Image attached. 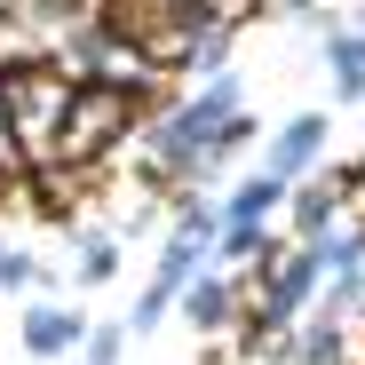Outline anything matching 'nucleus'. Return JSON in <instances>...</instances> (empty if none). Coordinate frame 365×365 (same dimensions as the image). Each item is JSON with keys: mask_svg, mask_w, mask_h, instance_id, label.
I'll return each mask as SVG.
<instances>
[{"mask_svg": "<svg viewBox=\"0 0 365 365\" xmlns=\"http://www.w3.org/2000/svg\"><path fill=\"white\" fill-rule=\"evenodd\" d=\"M151 111V88H119V80H80L72 111L48 143V167L32 175H103V159H119V135Z\"/></svg>", "mask_w": 365, "mask_h": 365, "instance_id": "obj_1", "label": "nucleus"}, {"mask_svg": "<svg viewBox=\"0 0 365 365\" xmlns=\"http://www.w3.org/2000/svg\"><path fill=\"white\" fill-rule=\"evenodd\" d=\"M72 72L56 64V56H16V64H0V119H9V135H16V159L24 175L48 167V143L56 128H64V111H72Z\"/></svg>", "mask_w": 365, "mask_h": 365, "instance_id": "obj_2", "label": "nucleus"}, {"mask_svg": "<svg viewBox=\"0 0 365 365\" xmlns=\"http://www.w3.org/2000/svg\"><path fill=\"white\" fill-rule=\"evenodd\" d=\"M207 16H215V9H199V0H96V24H103L119 48H135L151 72H175Z\"/></svg>", "mask_w": 365, "mask_h": 365, "instance_id": "obj_3", "label": "nucleus"}, {"mask_svg": "<svg viewBox=\"0 0 365 365\" xmlns=\"http://www.w3.org/2000/svg\"><path fill=\"white\" fill-rule=\"evenodd\" d=\"M96 16V0H0V24L9 32H24L32 40V56H48L64 32H80Z\"/></svg>", "mask_w": 365, "mask_h": 365, "instance_id": "obj_4", "label": "nucleus"}, {"mask_svg": "<svg viewBox=\"0 0 365 365\" xmlns=\"http://www.w3.org/2000/svg\"><path fill=\"white\" fill-rule=\"evenodd\" d=\"M318 151H326V111H302V119H286V128L270 135V167L262 175H278V182L318 175Z\"/></svg>", "mask_w": 365, "mask_h": 365, "instance_id": "obj_5", "label": "nucleus"}, {"mask_svg": "<svg viewBox=\"0 0 365 365\" xmlns=\"http://www.w3.org/2000/svg\"><path fill=\"white\" fill-rule=\"evenodd\" d=\"M182 318H191L199 334H222V326L247 318V302H238L230 278H191V294H182Z\"/></svg>", "mask_w": 365, "mask_h": 365, "instance_id": "obj_6", "label": "nucleus"}, {"mask_svg": "<svg viewBox=\"0 0 365 365\" xmlns=\"http://www.w3.org/2000/svg\"><path fill=\"white\" fill-rule=\"evenodd\" d=\"M88 341V326L72 318V310H56V302H32L24 310V349L32 357H64V349H80Z\"/></svg>", "mask_w": 365, "mask_h": 365, "instance_id": "obj_7", "label": "nucleus"}, {"mask_svg": "<svg viewBox=\"0 0 365 365\" xmlns=\"http://www.w3.org/2000/svg\"><path fill=\"white\" fill-rule=\"evenodd\" d=\"M278 199H286V182H278V175L238 182V191H230V207H222V230H262V222L278 215Z\"/></svg>", "mask_w": 365, "mask_h": 365, "instance_id": "obj_8", "label": "nucleus"}, {"mask_svg": "<svg viewBox=\"0 0 365 365\" xmlns=\"http://www.w3.org/2000/svg\"><path fill=\"white\" fill-rule=\"evenodd\" d=\"M326 64H334L341 96H365V40L357 32H326Z\"/></svg>", "mask_w": 365, "mask_h": 365, "instance_id": "obj_9", "label": "nucleus"}, {"mask_svg": "<svg viewBox=\"0 0 365 365\" xmlns=\"http://www.w3.org/2000/svg\"><path fill=\"white\" fill-rule=\"evenodd\" d=\"M222 64H230V24H222V16H207V24H199V40L182 48V64H175V72H222Z\"/></svg>", "mask_w": 365, "mask_h": 365, "instance_id": "obj_10", "label": "nucleus"}, {"mask_svg": "<svg viewBox=\"0 0 365 365\" xmlns=\"http://www.w3.org/2000/svg\"><path fill=\"white\" fill-rule=\"evenodd\" d=\"M111 270H119V238H111V230H80V278L103 286Z\"/></svg>", "mask_w": 365, "mask_h": 365, "instance_id": "obj_11", "label": "nucleus"}, {"mask_svg": "<svg viewBox=\"0 0 365 365\" xmlns=\"http://www.w3.org/2000/svg\"><path fill=\"white\" fill-rule=\"evenodd\" d=\"M119 349H128V326H96L88 334V365H119Z\"/></svg>", "mask_w": 365, "mask_h": 365, "instance_id": "obj_12", "label": "nucleus"}, {"mask_svg": "<svg viewBox=\"0 0 365 365\" xmlns=\"http://www.w3.org/2000/svg\"><path fill=\"white\" fill-rule=\"evenodd\" d=\"M16 286H32V255L24 247H0V294H16Z\"/></svg>", "mask_w": 365, "mask_h": 365, "instance_id": "obj_13", "label": "nucleus"}]
</instances>
